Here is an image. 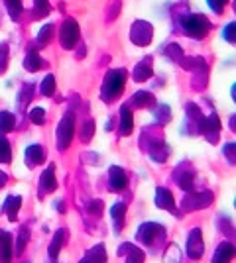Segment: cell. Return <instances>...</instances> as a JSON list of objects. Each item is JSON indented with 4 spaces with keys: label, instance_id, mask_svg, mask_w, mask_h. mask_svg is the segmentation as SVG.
<instances>
[{
    "label": "cell",
    "instance_id": "obj_26",
    "mask_svg": "<svg viewBox=\"0 0 236 263\" xmlns=\"http://www.w3.org/2000/svg\"><path fill=\"white\" fill-rule=\"evenodd\" d=\"M14 126H16V118H14V114L8 112V110H2V112H0V134L4 136L6 132H12Z\"/></svg>",
    "mask_w": 236,
    "mask_h": 263
},
{
    "label": "cell",
    "instance_id": "obj_13",
    "mask_svg": "<svg viewBox=\"0 0 236 263\" xmlns=\"http://www.w3.org/2000/svg\"><path fill=\"white\" fill-rule=\"evenodd\" d=\"M126 183H128V179H126V173H124V169L120 167H110L108 171V185H110V191H122L124 187H126Z\"/></svg>",
    "mask_w": 236,
    "mask_h": 263
},
{
    "label": "cell",
    "instance_id": "obj_7",
    "mask_svg": "<svg viewBox=\"0 0 236 263\" xmlns=\"http://www.w3.org/2000/svg\"><path fill=\"white\" fill-rule=\"evenodd\" d=\"M205 251V243H203V232L199 228L191 230L187 238V255L193 259H199Z\"/></svg>",
    "mask_w": 236,
    "mask_h": 263
},
{
    "label": "cell",
    "instance_id": "obj_11",
    "mask_svg": "<svg viewBox=\"0 0 236 263\" xmlns=\"http://www.w3.org/2000/svg\"><path fill=\"white\" fill-rule=\"evenodd\" d=\"M156 204L160 206V208H165V210H169L171 214H177V206H175V200H173V194L169 192V189H164V187H160L158 191H156Z\"/></svg>",
    "mask_w": 236,
    "mask_h": 263
},
{
    "label": "cell",
    "instance_id": "obj_21",
    "mask_svg": "<svg viewBox=\"0 0 236 263\" xmlns=\"http://www.w3.org/2000/svg\"><path fill=\"white\" fill-rule=\"evenodd\" d=\"M120 136H130L132 132V112H130V106H122L120 108V128H118Z\"/></svg>",
    "mask_w": 236,
    "mask_h": 263
},
{
    "label": "cell",
    "instance_id": "obj_35",
    "mask_svg": "<svg viewBox=\"0 0 236 263\" xmlns=\"http://www.w3.org/2000/svg\"><path fill=\"white\" fill-rule=\"evenodd\" d=\"M51 32H53V26H51V24L44 26V28L40 30V34H38V42H40V46H46L47 42H49V38H51Z\"/></svg>",
    "mask_w": 236,
    "mask_h": 263
},
{
    "label": "cell",
    "instance_id": "obj_6",
    "mask_svg": "<svg viewBox=\"0 0 236 263\" xmlns=\"http://www.w3.org/2000/svg\"><path fill=\"white\" fill-rule=\"evenodd\" d=\"M152 36H154V30H152V26L148 24V22H144V20H138L136 24L132 26V30H130V38H132V42L136 44V46H148L150 42H152Z\"/></svg>",
    "mask_w": 236,
    "mask_h": 263
},
{
    "label": "cell",
    "instance_id": "obj_42",
    "mask_svg": "<svg viewBox=\"0 0 236 263\" xmlns=\"http://www.w3.org/2000/svg\"><path fill=\"white\" fill-rule=\"evenodd\" d=\"M224 38H226L230 44H234V22H230V24L224 28Z\"/></svg>",
    "mask_w": 236,
    "mask_h": 263
},
{
    "label": "cell",
    "instance_id": "obj_8",
    "mask_svg": "<svg viewBox=\"0 0 236 263\" xmlns=\"http://www.w3.org/2000/svg\"><path fill=\"white\" fill-rule=\"evenodd\" d=\"M201 134L211 142V144H216L218 142V134H220V120L216 114H211L203 120V126H201Z\"/></svg>",
    "mask_w": 236,
    "mask_h": 263
},
{
    "label": "cell",
    "instance_id": "obj_10",
    "mask_svg": "<svg viewBox=\"0 0 236 263\" xmlns=\"http://www.w3.org/2000/svg\"><path fill=\"white\" fill-rule=\"evenodd\" d=\"M203 116L201 110L197 108V104H187V122H185V130L189 134H201V126H203Z\"/></svg>",
    "mask_w": 236,
    "mask_h": 263
},
{
    "label": "cell",
    "instance_id": "obj_12",
    "mask_svg": "<svg viewBox=\"0 0 236 263\" xmlns=\"http://www.w3.org/2000/svg\"><path fill=\"white\" fill-rule=\"evenodd\" d=\"M232 257H234V245H232V241H222L216 247L214 255H212V263H230Z\"/></svg>",
    "mask_w": 236,
    "mask_h": 263
},
{
    "label": "cell",
    "instance_id": "obj_5",
    "mask_svg": "<svg viewBox=\"0 0 236 263\" xmlns=\"http://www.w3.org/2000/svg\"><path fill=\"white\" fill-rule=\"evenodd\" d=\"M59 42L63 49H73L79 42V24L73 20V18H67L63 26H61V32H59Z\"/></svg>",
    "mask_w": 236,
    "mask_h": 263
},
{
    "label": "cell",
    "instance_id": "obj_2",
    "mask_svg": "<svg viewBox=\"0 0 236 263\" xmlns=\"http://www.w3.org/2000/svg\"><path fill=\"white\" fill-rule=\"evenodd\" d=\"M181 26H183V30L187 32L189 36H193V38H197V40H203V38L209 34V30H211V22H209L203 14L185 16V18L181 20Z\"/></svg>",
    "mask_w": 236,
    "mask_h": 263
},
{
    "label": "cell",
    "instance_id": "obj_27",
    "mask_svg": "<svg viewBox=\"0 0 236 263\" xmlns=\"http://www.w3.org/2000/svg\"><path fill=\"white\" fill-rule=\"evenodd\" d=\"M124 216H126V204L124 202H116L112 206V218H114V224H116V230L124 228Z\"/></svg>",
    "mask_w": 236,
    "mask_h": 263
},
{
    "label": "cell",
    "instance_id": "obj_18",
    "mask_svg": "<svg viewBox=\"0 0 236 263\" xmlns=\"http://www.w3.org/2000/svg\"><path fill=\"white\" fill-rule=\"evenodd\" d=\"M132 77H134V81H138V83L148 81V79L152 77V57H144L140 63L134 67Z\"/></svg>",
    "mask_w": 236,
    "mask_h": 263
},
{
    "label": "cell",
    "instance_id": "obj_31",
    "mask_svg": "<svg viewBox=\"0 0 236 263\" xmlns=\"http://www.w3.org/2000/svg\"><path fill=\"white\" fill-rule=\"evenodd\" d=\"M165 53H167V57L173 59V61H181V59H183V49H181V46H177V44L167 46V48H165Z\"/></svg>",
    "mask_w": 236,
    "mask_h": 263
},
{
    "label": "cell",
    "instance_id": "obj_32",
    "mask_svg": "<svg viewBox=\"0 0 236 263\" xmlns=\"http://www.w3.org/2000/svg\"><path fill=\"white\" fill-rule=\"evenodd\" d=\"M34 14L40 16V18H44V16L49 14V4H47V0H34Z\"/></svg>",
    "mask_w": 236,
    "mask_h": 263
},
{
    "label": "cell",
    "instance_id": "obj_34",
    "mask_svg": "<svg viewBox=\"0 0 236 263\" xmlns=\"http://www.w3.org/2000/svg\"><path fill=\"white\" fill-rule=\"evenodd\" d=\"M156 116H158V122H160V124L169 122V120H171V110H169V106L160 104V106H158V110H156Z\"/></svg>",
    "mask_w": 236,
    "mask_h": 263
},
{
    "label": "cell",
    "instance_id": "obj_9",
    "mask_svg": "<svg viewBox=\"0 0 236 263\" xmlns=\"http://www.w3.org/2000/svg\"><path fill=\"white\" fill-rule=\"evenodd\" d=\"M211 202H212V192L205 191V192H201V194H197V192H191L187 198H185L183 206H185L187 210H199V208H205V206H209Z\"/></svg>",
    "mask_w": 236,
    "mask_h": 263
},
{
    "label": "cell",
    "instance_id": "obj_29",
    "mask_svg": "<svg viewBox=\"0 0 236 263\" xmlns=\"http://www.w3.org/2000/svg\"><path fill=\"white\" fill-rule=\"evenodd\" d=\"M10 157H12L10 144H8V140L0 134V163H10Z\"/></svg>",
    "mask_w": 236,
    "mask_h": 263
},
{
    "label": "cell",
    "instance_id": "obj_22",
    "mask_svg": "<svg viewBox=\"0 0 236 263\" xmlns=\"http://www.w3.org/2000/svg\"><path fill=\"white\" fill-rule=\"evenodd\" d=\"M132 106L134 108H152V106H156V98L148 91H140L132 96Z\"/></svg>",
    "mask_w": 236,
    "mask_h": 263
},
{
    "label": "cell",
    "instance_id": "obj_24",
    "mask_svg": "<svg viewBox=\"0 0 236 263\" xmlns=\"http://www.w3.org/2000/svg\"><path fill=\"white\" fill-rule=\"evenodd\" d=\"M175 183L183 189V191H193V183H195V175L193 171H175Z\"/></svg>",
    "mask_w": 236,
    "mask_h": 263
},
{
    "label": "cell",
    "instance_id": "obj_43",
    "mask_svg": "<svg viewBox=\"0 0 236 263\" xmlns=\"http://www.w3.org/2000/svg\"><path fill=\"white\" fill-rule=\"evenodd\" d=\"M4 185H6V173H2V171H0V189H2Z\"/></svg>",
    "mask_w": 236,
    "mask_h": 263
},
{
    "label": "cell",
    "instance_id": "obj_33",
    "mask_svg": "<svg viewBox=\"0 0 236 263\" xmlns=\"http://www.w3.org/2000/svg\"><path fill=\"white\" fill-rule=\"evenodd\" d=\"M30 120H32V124H36V126L46 124V110H44V108H34V110L30 112Z\"/></svg>",
    "mask_w": 236,
    "mask_h": 263
},
{
    "label": "cell",
    "instance_id": "obj_4",
    "mask_svg": "<svg viewBox=\"0 0 236 263\" xmlns=\"http://www.w3.org/2000/svg\"><path fill=\"white\" fill-rule=\"evenodd\" d=\"M165 238V230L156 224V222H148V224H142V228L138 230V239L146 245H154L158 243L160 239Z\"/></svg>",
    "mask_w": 236,
    "mask_h": 263
},
{
    "label": "cell",
    "instance_id": "obj_39",
    "mask_svg": "<svg viewBox=\"0 0 236 263\" xmlns=\"http://www.w3.org/2000/svg\"><path fill=\"white\" fill-rule=\"evenodd\" d=\"M28 238H30V232H28V228L20 232V238H18V247H16V251L18 253H22L24 247H26V243H28Z\"/></svg>",
    "mask_w": 236,
    "mask_h": 263
},
{
    "label": "cell",
    "instance_id": "obj_16",
    "mask_svg": "<svg viewBox=\"0 0 236 263\" xmlns=\"http://www.w3.org/2000/svg\"><path fill=\"white\" fill-rule=\"evenodd\" d=\"M65 241H67V230L61 228V230L55 232V236H53L51 243H49V247H47V253H49L51 259H55V257L59 255V251H61V247L65 245Z\"/></svg>",
    "mask_w": 236,
    "mask_h": 263
},
{
    "label": "cell",
    "instance_id": "obj_28",
    "mask_svg": "<svg viewBox=\"0 0 236 263\" xmlns=\"http://www.w3.org/2000/svg\"><path fill=\"white\" fill-rule=\"evenodd\" d=\"M4 4H6V10H8V14H10V18L12 20H18L20 18V14H22V0H4Z\"/></svg>",
    "mask_w": 236,
    "mask_h": 263
},
{
    "label": "cell",
    "instance_id": "obj_37",
    "mask_svg": "<svg viewBox=\"0 0 236 263\" xmlns=\"http://www.w3.org/2000/svg\"><path fill=\"white\" fill-rule=\"evenodd\" d=\"M6 65H8V46L0 44V73H4Z\"/></svg>",
    "mask_w": 236,
    "mask_h": 263
},
{
    "label": "cell",
    "instance_id": "obj_15",
    "mask_svg": "<svg viewBox=\"0 0 236 263\" xmlns=\"http://www.w3.org/2000/svg\"><path fill=\"white\" fill-rule=\"evenodd\" d=\"M20 206H22V198H20L18 194H12V196H8V198L4 200L2 210H4V214L8 216V220L16 222V220H18V210H20Z\"/></svg>",
    "mask_w": 236,
    "mask_h": 263
},
{
    "label": "cell",
    "instance_id": "obj_41",
    "mask_svg": "<svg viewBox=\"0 0 236 263\" xmlns=\"http://www.w3.org/2000/svg\"><path fill=\"white\" fill-rule=\"evenodd\" d=\"M32 93H34V87H32V85H26V87H24V91H22V106H26V104L30 102Z\"/></svg>",
    "mask_w": 236,
    "mask_h": 263
},
{
    "label": "cell",
    "instance_id": "obj_19",
    "mask_svg": "<svg viewBox=\"0 0 236 263\" xmlns=\"http://www.w3.org/2000/svg\"><path fill=\"white\" fill-rule=\"evenodd\" d=\"M44 157H46V155H44V147H42V145L34 144L26 149V163H28L30 169H34L38 163H42Z\"/></svg>",
    "mask_w": 236,
    "mask_h": 263
},
{
    "label": "cell",
    "instance_id": "obj_17",
    "mask_svg": "<svg viewBox=\"0 0 236 263\" xmlns=\"http://www.w3.org/2000/svg\"><path fill=\"white\" fill-rule=\"evenodd\" d=\"M12 261V236L0 230V263Z\"/></svg>",
    "mask_w": 236,
    "mask_h": 263
},
{
    "label": "cell",
    "instance_id": "obj_23",
    "mask_svg": "<svg viewBox=\"0 0 236 263\" xmlns=\"http://www.w3.org/2000/svg\"><path fill=\"white\" fill-rule=\"evenodd\" d=\"M83 261L85 263H106V249H104V245L98 243V245L91 247V249L85 253Z\"/></svg>",
    "mask_w": 236,
    "mask_h": 263
},
{
    "label": "cell",
    "instance_id": "obj_3",
    "mask_svg": "<svg viewBox=\"0 0 236 263\" xmlns=\"http://www.w3.org/2000/svg\"><path fill=\"white\" fill-rule=\"evenodd\" d=\"M75 136V114L67 112L61 122H59V128H57V145L59 149H67V145L71 144Z\"/></svg>",
    "mask_w": 236,
    "mask_h": 263
},
{
    "label": "cell",
    "instance_id": "obj_38",
    "mask_svg": "<svg viewBox=\"0 0 236 263\" xmlns=\"http://www.w3.org/2000/svg\"><path fill=\"white\" fill-rule=\"evenodd\" d=\"M89 214H93V216H100L102 214V210H104V204H102V200H93L91 204H89Z\"/></svg>",
    "mask_w": 236,
    "mask_h": 263
},
{
    "label": "cell",
    "instance_id": "obj_45",
    "mask_svg": "<svg viewBox=\"0 0 236 263\" xmlns=\"http://www.w3.org/2000/svg\"><path fill=\"white\" fill-rule=\"evenodd\" d=\"M79 263H85V261H83V259H81V261H79Z\"/></svg>",
    "mask_w": 236,
    "mask_h": 263
},
{
    "label": "cell",
    "instance_id": "obj_1",
    "mask_svg": "<svg viewBox=\"0 0 236 263\" xmlns=\"http://www.w3.org/2000/svg\"><path fill=\"white\" fill-rule=\"evenodd\" d=\"M124 85H126V73L122 69H112V71L106 73V79L102 83V98L106 102H112L114 98L122 95L124 91Z\"/></svg>",
    "mask_w": 236,
    "mask_h": 263
},
{
    "label": "cell",
    "instance_id": "obj_30",
    "mask_svg": "<svg viewBox=\"0 0 236 263\" xmlns=\"http://www.w3.org/2000/svg\"><path fill=\"white\" fill-rule=\"evenodd\" d=\"M40 91H42L44 96H53V93H55V77H53V75H46Z\"/></svg>",
    "mask_w": 236,
    "mask_h": 263
},
{
    "label": "cell",
    "instance_id": "obj_20",
    "mask_svg": "<svg viewBox=\"0 0 236 263\" xmlns=\"http://www.w3.org/2000/svg\"><path fill=\"white\" fill-rule=\"evenodd\" d=\"M40 187L44 192H53L57 189V181H55V167L49 165V167L42 173V179H40Z\"/></svg>",
    "mask_w": 236,
    "mask_h": 263
},
{
    "label": "cell",
    "instance_id": "obj_14",
    "mask_svg": "<svg viewBox=\"0 0 236 263\" xmlns=\"http://www.w3.org/2000/svg\"><path fill=\"white\" fill-rule=\"evenodd\" d=\"M118 255H126V263H144V257H146L144 251L134 243H124L118 249Z\"/></svg>",
    "mask_w": 236,
    "mask_h": 263
},
{
    "label": "cell",
    "instance_id": "obj_36",
    "mask_svg": "<svg viewBox=\"0 0 236 263\" xmlns=\"http://www.w3.org/2000/svg\"><path fill=\"white\" fill-rule=\"evenodd\" d=\"M93 132H94V122L93 120H89L85 126H83V134H81V140L83 142H89L91 138H93Z\"/></svg>",
    "mask_w": 236,
    "mask_h": 263
},
{
    "label": "cell",
    "instance_id": "obj_44",
    "mask_svg": "<svg viewBox=\"0 0 236 263\" xmlns=\"http://www.w3.org/2000/svg\"><path fill=\"white\" fill-rule=\"evenodd\" d=\"M57 208H59V212H61V214L65 212V204H63V202H57Z\"/></svg>",
    "mask_w": 236,
    "mask_h": 263
},
{
    "label": "cell",
    "instance_id": "obj_40",
    "mask_svg": "<svg viewBox=\"0 0 236 263\" xmlns=\"http://www.w3.org/2000/svg\"><path fill=\"white\" fill-rule=\"evenodd\" d=\"M226 2L228 0H209V4H211V8L216 12V14H220L222 10H224V6H226Z\"/></svg>",
    "mask_w": 236,
    "mask_h": 263
},
{
    "label": "cell",
    "instance_id": "obj_25",
    "mask_svg": "<svg viewBox=\"0 0 236 263\" xmlns=\"http://www.w3.org/2000/svg\"><path fill=\"white\" fill-rule=\"evenodd\" d=\"M24 67L28 69V71H38L40 67H46V61L40 57V53H36V51H30L28 55H26V59H24Z\"/></svg>",
    "mask_w": 236,
    "mask_h": 263
}]
</instances>
